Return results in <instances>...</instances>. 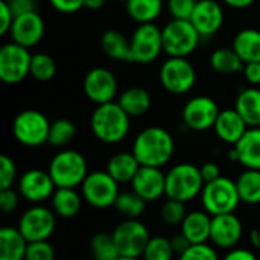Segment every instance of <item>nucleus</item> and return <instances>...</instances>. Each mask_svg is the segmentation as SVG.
Instances as JSON below:
<instances>
[{"mask_svg":"<svg viewBox=\"0 0 260 260\" xmlns=\"http://www.w3.org/2000/svg\"><path fill=\"white\" fill-rule=\"evenodd\" d=\"M102 50L107 56L116 61L133 62V52H131V40L126 38L122 32L116 29L105 30L101 38Z\"/></svg>","mask_w":260,"mask_h":260,"instance_id":"obj_29","label":"nucleus"},{"mask_svg":"<svg viewBox=\"0 0 260 260\" xmlns=\"http://www.w3.org/2000/svg\"><path fill=\"white\" fill-rule=\"evenodd\" d=\"M56 187L78 189L88 175L87 158L76 149H61L56 152L47 168Z\"/></svg>","mask_w":260,"mask_h":260,"instance_id":"obj_3","label":"nucleus"},{"mask_svg":"<svg viewBox=\"0 0 260 260\" xmlns=\"http://www.w3.org/2000/svg\"><path fill=\"white\" fill-rule=\"evenodd\" d=\"M9 5H11V9H12V12H14L15 17L17 15H21V14H26V12L37 11L34 0H11Z\"/></svg>","mask_w":260,"mask_h":260,"instance_id":"obj_51","label":"nucleus"},{"mask_svg":"<svg viewBox=\"0 0 260 260\" xmlns=\"http://www.w3.org/2000/svg\"><path fill=\"white\" fill-rule=\"evenodd\" d=\"M120 256L142 257L149 239V229L140 219H123L111 232Z\"/></svg>","mask_w":260,"mask_h":260,"instance_id":"obj_10","label":"nucleus"},{"mask_svg":"<svg viewBox=\"0 0 260 260\" xmlns=\"http://www.w3.org/2000/svg\"><path fill=\"white\" fill-rule=\"evenodd\" d=\"M222 260H259V256L256 251H253L250 248L236 247V248L225 251V254L222 256Z\"/></svg>","mask_w":260,"mask_h":260,"instance_id":"obj_47","label":"nucleus"},{"mask_svg":"<svg viewBox=\"0 0 260 260\" xmlns=\"http://www.w3.org/2000/svg\"><path fill=\"white\" fill-rule=\"evenodd\" d=\"M49 119L38 110H24L18 113L12 122V134L15 140L26 148H40L49 142Z\"/></svg>","mask_w":260,"mask_h":260,"instance_id":"obj_8","label":"nucleus"},{"mask_svg":"<svg viewBox=\"0 0 260 260\" xmlns=\"http://www.w3.org/2000/svg\"><path fill=\"white\" fill-rule=\"evenodd\" d=\"M56 215L50 206L32 204L26 209L17 222V229L26 238L27 242L49 241L56 229Z\"/></svg>","mask_w":260,"mask_h":260,"instance_id":"obj_9","label":"nucleus"},{"mask_svg":"<svg viewBox=\"0 0 260 260\" xmlns=\"http://www.w3.org/2000/svg\"><path fill=\"white\" fill-rule=\"evenodd\" d=\"M129 186L146 203H155L166 197V172L161 168L140 166Z\"/></svg>","mask_w":260,"mask_h":260,"instance_id":"obj_18","label":"nucleus"},{"mask_svg":"<svg viewBox=\"0 0 260 260\" xmlns=\"http://www.w3.org/2000/svg\"><path fill=\"white\" fill-rule=\"evenodd\" d=\"M131 52L133 62L151 64L163 52V37L161 27L155 23L139 24L131 35Z\"/></svg>","mask_w":260,"mask_h":260,"instance_id":"obj_13","label":"nucleus"},{"mask_svg":"<svg viewBox=\"0 0 260 260\" xmlns=\"http://www.w3.org/2000/svg\"><path fill=\"white\" fill-rule=\"evenodd\" d=\"M32 53L27 47L9 41L0 47V79L5 84L14 85L30 76Z\"/></svg>","mask_w":260,"mask_h":260,"instance_id":"obj_11","label":"nucleus"},{"mask_svg":"<svg viewBox=\"0 0 260 260\" xmlns=\"http://www.w3.org/2000/svg\"><path fill=\"white\" fill-rule=\"evenodd\" d=\"M139 169H140V163L133 154V151H120L113 154L105 166V171L119 184H131Z\"/></svg>","mask_w":260,"mask_h":260,"instance_id":"obj_25","label":"nucleus"},{"mask_svg":"<svg viewBox=\"0 0 260 260\" xmlns=\"http://www.w3.org/2000/svg\"><path fill=\"white\" fill-rule=\"evenodd\" d=\"M126 12L139 24L154 23L163 12V0H128Z\"/></svg>","mask_w":260,"mask_h":260,"instance_id":"obj_32","label":"nucleus"},{"mask_svg":"<svg viewBox=\"0 0 260 260\" xmlns=\"http://www.w3.org/2000/svg\"><path fill=\"white\" fill-rule=\"evenodd\" d=\"M210 66L216 73L236 75L244 70V61L233 47H219L210 55Z\"/></svg>","mask_w":260,"mask_h":260,"instance_id":"obj_33","label":"nucleus"},{"mask_svg":"<svg viewBox=\"0 0 260 260\" xmlns=\"http://www.w3.org/2000/svg\"><path fill=\"white\" fill-rule=\"evenodd\" d=\"M131 128V117L117 101L98 105L90 117V129L94 139L105 145H117L126 139Z\"/></svg>","mask_w":260,"mask_h":260,"instance_id":"obj_2","label":"nucleus"},{"mask_svg":"<svg viewBox=\"0 0 260 260\" xmlns=\"http://www.w3.org/2000/svg\"><path fill=\"white\" fill-rule=\"evenodd\" d=\"M117 104L129 117H140L151 110L152 99L148 90L142 87H129L117 96Z\"/></svg>","mask_w":260,"mask_h":260,"instance_id":"obj_27","label":"nucleus"},{"mask_svg":"<svg viewBox=\"0 0 260 260\" xmlns=\"http://www.w3.org/2000/svg\"><path fill=\"white\" fill-rule=\"evenodd\" d=\"M50 209L61 219H72L78 216L85 203L81 190L69 187H56L55 193L50 198Z\"/></svg>","mask_w":260,"mask_h":260,"instance_id":"obj_24","label":"nucleus"},{"mask_svg":"<svg viewBox=\"0 0 260 260\" xmlns=\"http://www.w3.org/2000/svg\"><path fill=\"white\" fill-rule=\"evenodd\" d=\"M241 203L247 206L260 204V171L244 169L236 178Z\"/></svg>","mask_w":260,"mask_h":260,"instance_id":"obj_31","label":"nucleus"},{"mask_svg":"<svg viewBox=\"0 0 260 260\" xmlns=\"http://www.w3.org/2000/svg\"><path fill=\"white\" fill-rule=\"evenodd\" d=\"M163 52L172 58H187L192 55L201 40L190 20L172 18L161 27Z\"/></svg>","mask_w":260,"mask_h":260,"instance_id":"obj_6","label":"nucleus"},{"mask_svg":"<svg viewBox=\"0 0 260 260\" xmlns=\"http://www.w3.org/2000/svg\"><path fill=\"white\" fill-rule=\"evenodd\" d=\"M242 73H244L247 82L251 84V87H257V85H260V61H254V62H247V64H244Z\"/></svg>","mask_w":260,"mask_h":260,"instance_id":"obj_48","label":"nucleus"},{"mask_svg":"<svg viewBox=\"0 0 260 260\" xmlns=\"http://www.w3.org/2000/svg\"><path fill=\"white\" fill-rule=\"evenodd\" d=\"M18 171L15 161L9 155H0V190L11 189L18 181Z\"/></svg>","mask_w":260,"mask_h":260,"instance_id":"obj_41","label":"nucleus"},{"mask_svg":"<svg viewBox=\"0 0 260 260\" xmlns=\"http://www.w3.org/2000/svg\"><path fill=\"white\" fill-rule=\"evenodd\" d=\"M233 148L236 151L238 163L244 169L260 171V126L248 128Z\"/></svg>","mask_w":260,"mask_h":260,"instance_id":"obj_23","label":"nucleus"},{"mask_svg":"<svg viewBox=\"0 0 260 260\" xmlns=\"http://www.w3.org/2000/svg\"><path fill=\"white\" fill-rule=\"evenodd\" d=\"M244 224L236 213H225L213 216L210 230V244L218 248L229 251L239 247L244 238Z\"/></svg>","mask_w":260,"mask_h":260,"instance_id":"obj_17","label":"nucleus"},{"mask_svg":"<svg viewBox=\"0 0 260 260\" xmlns=\"http://www.w3.org/2000/svg\"><path fill=\"white\" fill-rule=\"evenodd\" d=\"M146 206L148 203L134 190H125L119 193L114 210L123 219H140L146 212Z\"/></svg>","mask_w":260,"mask_h":260,"instance_id":"obj_34","label":"nucleus"},{"mask_svg":"<svg viewBox=\"0 0 260 260\" xmlns=\"http://www.w3.org/2000/svg\"><path fill=\"white\" fill-rule=\"evenodd\" d=\"M117 260H143L142 257H128V256H120Z\"/></svg>","mask_w":260,"mask_h":260,"instance_id":"obj_55","label":"nucleus"},{"mask_svg":"<svg viewBox=\"0 0 260 260\" xmlns=\"http://www.w3.org/2000/svg\"><path fill=\"white\" fill-rule=\"evenodd\" d=\"M204 184L201 171L193 163L174 165L166 172V198L187 204L195 198H200Z\"/></svg>","mask_w":260,"mask_h":260,"instance_id":"obj_4","label":"nucleus"},{"mask_svg":"<svg viewBox=\"0 0 260 260\" xmlns=\"http://www.w3.org/2000/svg\"><path fill=\"white\" fill-rule=\"evenodd\" d=\"M163 88L172 94H186L197 82V70L187 58L169 56L158 73Z\"/></svg>","mask_w":260,"mask_h":260,"instance_id":"obj_12","label":"nucleus"},{"mask_svg":"<svg viewBox=\"0 0 260 260\" xmlns=\"http://www.w3.org/2000/svg\"><path fill=\"white\" fill-rule=\"evenodd\" d=\"M21 200L23 198H21V195L18 193L17 189H14V187L3 189V190H0V210L5 215L14 213L18 209Z\"/></svg>","mask_w":260,"mask_h":260,"instance_id":"obj_44","label":"nucleus"},{"mask_svg":"<svg viewBox=\"0 0 260 260\" xmlns=\"http://www.w3.org/2000/svg\"><path fill=\"white\" fill-rule=\"evenodd\" d=\"M131 151L140 166L165 168L175 154V140L168 129L148 126L136 136Z\"/></svg>","mask_w":260,"mask_h":260,"instance_id":"obj_1","label":"nucleus"},{"mask_svg":"<svg viewBox=\"0 0 260 260\" xmlns=\"http://www.w3.org/2000/svg\"><path fill=\"white\" fill-rule=\"evenodd\" d=\"M76 137V126L69 119H56L50 123L49 145L53 148H66Z\"/></svg>","mask_w":260,"mask_h":260,"instance_id":"obj_36","label":"nucleus"},{"mask_svg":"<svg viewBox=\"0 0 260 260\" xmlns=\"http://www.w3.org/2000/svg\"><path fill=\"white\" fill-rule=\"evenodd\" d=\"M232 47L241 56L244 64L260 61V30L253 27L239 30L233 38Z\"/></svg>","mask_w":260,"mask_h":260,"instance_id":"obj_30","label":"nucleus"},{"mask_svg":"<svg viewBox=\"0 0 260 260\" xmlns=\"http://www.w3.org/2000/svg\"><path fill=\"white\" fill-rule=\"evenodd\" d=\"M177 260H222L219 257L218 248H215L210 242L207 244H197L180 254Z\"/></svg>","mask_w":260,"mask_h":260,"instance_id":"obj_40","label":"nucleus"},{"mask_svg":"<svg viewBox=\"0 0 260 260\" xmlns=\"http://www.w3.org/2000/svg\"><path fill=\"white\" fill-rule=\"evenodd\" d=\"M201 207L212 216L235 213L241 204L236 180L230 177H219L215 181L206 183L200 195Z\"/></svg>","mask_w":260,"mask_h":260,"instance_id":"obj_5","label":"nucleus"},{"mask_svg":"<svg viewBox=\"0 0 260 260\" xmlns=\"http://www.w3.org/2000/svg\"><path fill=\"white\" fill-rule=\"evenodd\" d=\"M235 110L241 114L248 128L260 126V88H244L236 98Z\"/></svg>","mask_w":260,"mask_h":260,"instance_id":"obj_28","label":"nucleus"},{"mask_svg":"<svg viewBox=\"0 0 260 260\" xmlns=\"http://www.w3.org/2000/svg\"><path fill=\"white\" fill-rule=\"evenodd\" d=\"M119 186L120 184L104 169L88 172L79 190L85 204L96 210H107L114 207L116 200L120 193Z\"/></svg>","mask_w":260,"mask_h":260,"instance_id":"obj_7","label":"nucleus"},{"mask_svg":"<svg viewBox=\"0 0 260 260\" xmlns=\"http://www.w3.org/2000/svg\"><path fill=\"white\" fill-rule=\"evenodd\" d=\"M90 254L93 260H117L120 257L113 235L99 232L90 239Z\"/></svg>","mask_w":260,"mask_h":260,"instance_id":"obj_35","label":"nucleus"},{"mask_svg":"<svg viewBox=\"0 0 260 260\" xmlns=\"http://www.w3.org/2000/svg\"><path fill=\"white\" fill-rule=\"evenodd\" d=\"M222 2L233 9H245L248 6H251L256 0H222Z\"/></svg>","mask_w":260,"mask_h":260,"instance_id":"obj_52","label":"nucleus"},{"mask_svg":"<svg viewBox=\"0 0 260 260\" xmlns=\"http://www.w3.org/2000/svg\"><path fill=\"white\" fill-rule=\"evenodd\" d=\"M221 110L209 96H195L186 102L181 111L183 123L192 131L213 129Z\"/></svg>","mask_w":260,"mask_h":260,"instance_id":"obj_15","label":"nucleus"},{"mask_svg":"<svg viewBox=\"0 0 260 260\" xmlns=\"http://www.w3.org/2000/svg\"><path fill=\"white\" fill-rule=\"evenodd\" d=\"M171 244H172V248H174V251H175L177 257H178L180 254H183L186 250H189V248L192 247L190 241H189V239H187L181 232H178V233H175V235H172V236H171Z\"/></svg>","mask_w":260,"mask_h":260,"instance_id":"obj_50","label":"nucleus"},{"mask_svg":"<svg viewBox=\"0 0 260 260\" xmlns=\"http://www.w3.org/2000/svg\"><path fill=\"white\" fill-rule=\"evenodd\" d=\"M117 2H123V3H126L128 0H117Z\"/></svg>","mask_w":260,"mask_h":260,"instance_id":"obj_56","label":"nucleus"},{"mask_svg":"<svg viewBox=\"0 0 260 260\" xmlns=\"http://www.w3.org/2000/svg\"><path fill=\"white\" fill-rule=\"evenodd\" d=\"M55 248L49 241L29 242L24 260H55Z\"/></svg>","mask_w":260,"mask_h":260,"instance_id":"obj_42","label":"nucleus"},{"mask_svg":"<svg viewBox=\"0 0 260 260\" xmlns=\"http://www.w3.org/2000/svg\"><path fill=\"white\" fill-rule=\"evenodd\" d=\"M56 75V62L47 53H32L30 76L37 81L46 82Z\"/></svg>","mask_w":260,"mask_h":260,"instance_id":"obj_39","label":"nucleus"},{"mask_svg":"<svg viewBox=\"0 0 260 260\" xmlns=\"http://www.w3.org/2000/svg\"><path fill=\"white\" fill-rule=\"evenodd\" d=\"M198 0H166V6L172 18L190 20Z\"/></svg>","mask_w":260,"mask_h":260,"instance_id":"obj_43","label":"nucleus"},{"mask_svg":"<svg viewBox=\"0 0 260 260\" xmlns=\"http://www.w3.org/2000/svg\"><path fill=\"white\" fill-rule=\"evenodd\" d=\"M52 8L61 14H75L85 8V0H49Z\"/></svg>","mask_w":260,"mask_h":260,"instance_id":"obj_46","label":"nucleus"},{"mask_svg":"<svg viewBox=\"0 0 260 260\" xmlns=\"http://www.w3.org/2000/svg\"><path fill=\"white\" fill-rule=\"evenodd\" d=\"M82 88L85 96L96 105L113 102L117 98V79L105 67H94L87 72Z\"/></svg>","mask_w":260,"mask_h":260,"instance_id":"obj_16","label":"nucleus"},{"mask_svg":"<svg viewBox=\"0 0 260 260\" xmlns=\"http://www.w3.org/2000/svg\"><path fill=\"white\" fill-rule=\"evenodd\" d=\"M200 171H201V175H203L204 183H210V181H215L219 177H222L221 168L215 161H206L203 166H200Z\"/></svg>","mask_w":260,"mask_h":260,"instance_id":"obj_49","label":"nucleus"},{"mask_svg":"<svg viewBox=\"0 0 260 260\" xmlns=\"http://www.w3.org/2000/svg\"><path fill=\"white\" fill-rule=\"evenodd\" d=\"M247 129H248V125L235 108L221 110L213 126L216 137L230 146H235L241 140V137L245 134Z\"/></svg>","mask_w":260,"mask_h":260,"instance_id":"obj_21","label":"nucleus"},{"mask_svg":"<svg viewBox=\"0 0 260 260\" xmlns=\"http://www.w3.org/2000/svg\"><path fill=\"white\" fill-rule=\"evenodd\" d=\"M9 2H11V0H9Z\"/></svg>","mask_w":260,"mask_h":260,"instance_id":"obj_57","label":"nucleus"},{"mask_svg":"<svg viewBox=\"0 0 260 260\" xmlns=\"http://www.w3.org/2000/svg\"><path fill=\"white\" fill-rule=\"evenodd\" d=\"M190 23L201 38L213 37L224 24V9L218 0H198Z\"/></svg>","mask_w":260,"mask_h":260,"instance_id":"obj_19","label":"nucleus"},{"mask_svg":"<svg viewBox=\"0 0 260 260\" xmlns=\"http://www.w3.org/2000/svg\"><path fill=\"white\" fill-rule=\"evenodd\" d=\"M187 212L189 210L186 207V203L172 200V198H166L160 207V219L168 227H180L181 222L184 221Z\"/></svg>","mask_w":260,"mask_h":260,"instance_id":"obj_38","label":"nucleus"},{"mask_svg":"<svg viewBox=\"0 0 260 260\" xmlns=\"http://www.w3.org/2000/svg\"><path fill=\"white\" fill-rule=\"evenodd\" d=\"M213 216L209 215L203 207L197 210H189L184 221L180 225V232L190 241L192 245L210 242Z\"/></svg>","mask_w":260,"mask_h":260,"instance_id":"obj_22","label":"nucleus"},{"mask_svg":"<svg viewBox=\"0 0 260 260\" xmlns=\"http://www.w3.org/2000/svg\"><path fill=\"white\" fill-rule=\"evenodd\" d=\"M29 242L12 225H5L0 230V260H24Z\"/></svg>","mask_w":260,"mask_h":260,"instance_id":"obj_26","label":"nucleus"},{"mask_svg":"<svg viewBox=\"0 0 260 260\" xmlns=\"http://www.w3.org/2000/svg\"><path fill=\"white\" fill-rule=\"evenodd\" d=\"M17 190L21 198L32 204H44L50 201L52 195L56 190V186L49 174V171L32 168L24 171L17 181Z\"/></svg>","mask_w":260,"mask_h":260,"instance_id":"obj_14","label":"nucleus"},{"mask_svg":"<svg viewBox=\"0 0 260 260\" xmlns=\"http://www.w3.org/2000/svg\"><path fill=\"white\" fill-rule=\"evenodd\" d=\"M14 18L15 15L11 9L9 2L0 0V35H6L8 32H11Z\"/></svg>","mask_w":260,"mask_h":260,"instance_id":"obj_45","label":"nucleus"},{"mask_svg":"<svg viewBox=\"0 0 260 260\" xmlns=\"http://www.w3.org/2000/svg\"><path fill=\"white\" fill-rule=\"evenodd\" d=\"M175 251L171 244V238L163 236V235H155L151 236L142 259L143 260H174L175 259Z\"/></svg>","mask_w":260,"mask_h":260,"instance_id":"obj_37","label":"nucleus"},{"mask_svg":"<svg viewBox=\"0 0 260 260\" xmlns=\"http://www.w3.org/2000/svg\"><path fill=\"white\" fill-rule=\"evenodd\" d=\"M105 0H85V8L87 9H91V11H96V9H101L104 6Z\"/></svg>","mask_w":260,"mask_h":260,"instance_id":"obj_53","label":"nucleus"},{"mask_svg":"<svg viewBox=\"0 0 260 260\" xmlns=\"http://www.w3.org/2000/svg\"><path fill=\"white\" fill-rule=\"evenodd\" d=\"M251 242H253V245H254V248H256V250H260V232L259 230H254V232L251 233Z\"/></svg>","mask_w":260,"mask_h":260,"instance_id":"obj_54","label":"nucleus"},{"mask_svg":"<svg viewBox=\"0 0 260 260\" xmlns=\"http://www.w3.org/2000/svg\"><path fill=\"white\" fill-rule=\"evenodd\" d=\"M12 41L27 49L37 46L44 37V21L37 11L17 15L11 27Z\"/></svg>","mask_w":260,"mask_h":260,"instance_id":"obj_20","label":"nucleus"}]
</instances>
